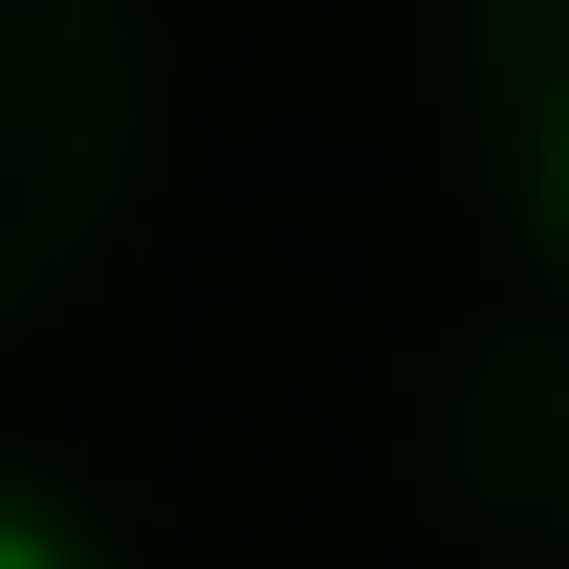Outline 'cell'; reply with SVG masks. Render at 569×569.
Returning <instances> with one entry per match:
<instances>
[{
	"instance_id": "cell-1",
	"label": "cell",
	"mask_w": 569,
	"mask_h": 569,
	"mask_svg": "<svg viewBox=\"0 0 569 569\" xmlns=\"http://www.w3.org/2000/svg\"><path fill=\"white\" fill-rule=\"evenodd\" d=\"M0 569H88V548H67V526H44V503H0Z\"/></svg>"
}]
</instances>
